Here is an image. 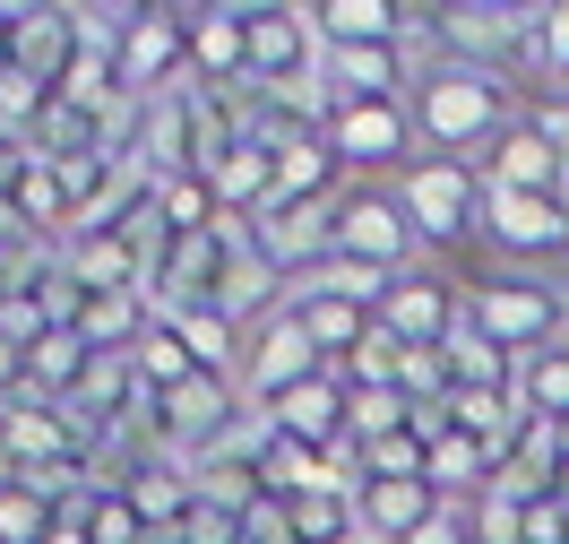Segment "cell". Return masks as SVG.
Listing matches in <instances>:
<instances>
[{
	"mask_svg": "<svg viewBox=\"0 0 569 544\" xmlns=\"http://www.w3.org/2000/svg\"><path fill=\"white\" fill-rule=\"evenodd\" d=\"M475 243L500 268H535L543 277V259H569V190H492Z\"/></svg>",
	"mask_w": 569,
	"mask_h": 544,
	"instance_id": "obj_4",
	"label": "cell"
},
{
	"mask_svg": "<svg viewBox=\"0 0 569 544\" xmlns=\"http://www.w3.org/2000/svg\"><path fill=\"white\" fill-rule=\"evenodd\" d=\"M208 190H216V208H224V217H259V208L277 199V156L242 139V147H233V156L208 174Z\"/></svg>",
	"mask_w": 569,
	"mask_h": 544,
	"instance_id": "obj_19",
	"label": "cell"
},
{
	"mask_svg": "<svg viewBox=\"0 0 569 544\" xmlns=\"http://www.w3.org/2000/svg\"><path fill=\"white\" fill-rule=\"evenodd\" d=\"M328 70V43L311 27V9H250V87L284 96V87H311Z\"/></svg>",
	"mask_w": 569,
	"mask_h": 544,
	"instance_id": "obj_9",
	"label": "cell"
},
{
	"mask_svg": "<svg viewBox=\"0 0 569 544\" xmlns=\"http://www.w3.org/2000/svg\"><path fill=\"white\" fill-rule=\"evenodd\" d=\"M328 52H371V43H415V18L397 0H320L311 9Z\"/></svg>",
	"mask_w": 569,
	"mask_h": 544,
	"instance_id": "obj_16",
	"label": "cell"
},
{
	"mask_svg": "<svg viewBox=\"0 0 569 544\" xmlns=\"http://www.w3.org/2000/svg\"><path fill=\"white\" fill-rule=\"evenodd\" d=\"M0 303H9V286H0Z\"/></svg>",
	"mask_w": 569,
	"mask_h": 544,
	"instance_id": "obj_30",
	"label": "cell"
},
{
	"mask_svg": "<svg viewBox=\"0 0 569 544\" xmlns=\"http://www.w3.org/2000/svg\"><path fill=\"white\" fill-rule=\"evenodd\" d=\"M121 493H130V510L147 518V536L173 544L181 527H190V510H199V475L181 467V458H164V449H147L139 467L121 475Z\"/></svg>",
	"mask_w": 569,
	"mask_h": 544,
	"instance_id": "obj_14",
	"label": "cell"
},
{
	"mask_svg": "<svg viewBox=\"0 0 569 544\" xmlns=\"http://www.w3.org/2000/svg\"><path fill=\"white\" fill-rule=\"evenodd\" d=\"M78 527H87L96 544H156V536H147V518L130 510V493H121V484H96V502L78 510Z\"/></svg>",
	"mask_w": 569,
	"mask_h": 544,
	"instance_id": "obj_26",
	"label": "cell"
},
{
	"mask_svg": "<svg viewBox=\"0 0 569 544\" xmlns=\"http://www.w3.org/2000/svg\"><path fill=\"white\" fill-rule=\"evenodd\" d=\"M0 424H9V398H0Z\"/></svg>",
	"mask_w": 569,
	"mask_h": 544,
	"instance_id": "obj_29",
	"label": "cell"
},
{
	"mask_svg": "<svg viewBox=\"0 0 569 544\" xmlns=\"http://www.w3.org/2000/svg\"><path fill=\"white\" fill-rule=\"evenodd\" d=\"M380 328H389L397 346H449V337L466 328V286L449 277V268L415 259V268L389 286V303H380Z\"/></svg>",
	"mask_w": 569,
	"mask_h": 544,
	"instance_id": "obj_10",
	"label": "cell"
},
{
	"mask_svg": "<svg viewBox=\"0 0 569 544\" xmlns=\"http://www.w3.org/2000/svg\"><path fill=\"white\" fill-rule=\"evenodd\" d=\"M268 424H277L284 441H302V449H320V458H337L346 449V424H355V380L346 372H320V380H302L293 398H277L268 406Z\"/></svg>",
	"mask_w": 569,
	"mask_h": 544,
	"instance_id": "obj_13",
	"label": "cell"
},
{
	"mask_svg": "<svg viewBox=\"0 0 569 544\" xmlns=\"http://www.w3.org/2000/svg\"><path fill=\"white\" fill-rule=\"evenodd\" d=\"M440 355H449V380H458V389H509V398H518V363L500 355L483 328H458Z\"/></svg>",
	"mask_w": 569,
	"mask_h": 544,
	"instance_id": "obj_23",
	"label": "cell"
},
{
	"mask_svg": "<svg viewBox=\"0 0 569 544\" xmlns=\"http://www.w3.org/2000/svg\"><path fill=\"white\" fill-rule=\"evenodd\" d=\"M527 61H535V78H543V96H561V87H569V0H561V9H535Z\"/></svg>",
	"mask_w": 569,
	"mask_h": 544,
	"instance_id": "obj_25",
	"label": "cell"
},
{
	"mask_svg": "<svg viewBox=\"0 0 569 544\" xmlns=\"http://www.w3.org/2000/svg\"><path fill=\"white\" fill-rule=\"evenodd\" d=\"M431 484H362V544H415L431 527Z\"/></svg>",
	"mask_w": 569,
	"mask_h": 544,
	"instance_id": "obj_18",
	"label": "cell"
},
{
	"mask_svg": "<svg viewBox=\"0 0 569 544\" xmlns=\"http://www.w3.org/2000/svg\"><path fill=\"white\" fill-rule=\"evenodd\" d=\"M527 27H535V9H440L431 18V52L466 61V70H518L527 61Z\"/></svg>",
	"mask_w": 569,
	"mask_h": 544,
	"instance_id": "obj_11",
	"label": "cell"
},
{
	"mask_svg": "<svg viewBox=\"0 0 569 544\" xmlns=\"http://www.w3.org/2000/svg\"><path fill=\"white\" fill-rule=\"evenodd\" d=\"M466 328H483L509 363L569 346V277H535V268H492L466 286Z\"/></svg>",
	"mask_w": 569,
	"mask_h": 544,
	"instance_id": "obj_2",
	"label": "cell"
},
{
	"mask_svg": "<svg viewBox=\"0 0 569 544\" xmlns=\"http://www.w3.org/2000/svg\"><path fill=\"white\" fill-rule=\"evenodd\" d=\"M337 251L362 259V268H389V277H406V268L423 259V243H415V217H406V199H397V190L355 181V190L337 199Z\"/></svg>",
	"mask_w": 569,
	"mask_h": 544,
	"instance_id": "obj_5",
	"label": "cell"
},
{
	"mask_svg": "<svg viewBox=\"0 0 569 544\" xmlns=\"http://www.w3.org/2000/svg\"><path fill=\"white\" fill-rule=\"evenodd\" d=\"M112 61H121V96H139V105L190 87V27H181V9H130Z\"/></svg>",
	"mask_w": 569,
	"mask_h": 544,
	"instance_id": "obj_8",
	"label": "cell"
},
{
	"mask_svg": "<svg viewBox=\"0 0 569 544\" xmlns=\"http://www.w3.org/2000/svg\"><path fill=\"white\" fill-rule=\"evenodd\" d=\"M78 52H87V27H78V9H18V70H27V78L61 87Z\"/></svg>",
	"mask_w": 569,
	"mask_h": 544,
	"instance_id": "obj_17",
	"label": "cell"
},
{
	"mask_svg": "<svg viewBox=\"0 0 569 544\" xmlns=\"http://www.w3.org/2000/svg\"><path fill=\"white\" fill-rule=\"evenodd\" d=\"M293 320L311 328V346H320L328 363H355V346L380 328V311H362V303H337V294H320V303H284Z\"/></svg>",
	"mask_w": 569,
	"mask_h": 544,
	"instance_id": "obj_20",
	"label": "cell"
},
{
	"mask_svg": "<svg viewBox=\"0 0 569 544\" xmlns=\"http://www.w3.org/2000/svg\"><path fill=\"white\" fill-rule=\"evenodd\" d=\"M483 181H492V190H569V156L518 112L492 139V156H483Z\"/></svg>",
	"mask_w": 569,
	"mask_h": 544,
	"instance_id": "obj_15",
	"label": "cell"
},
{
	"mask_svg": "<svg viewBox=\"0 0 569 544\" xmlns=\"http://www.w3.org/2000/svg\"><path fill=\"white\" fill-rule=\"evenodd\" d=\"M328 147H337V165L346 174H406L415 165V105L397 96V105H328V130H320Z\"/></svg>",
	"mask_w": 569,
	"mask_h": 544,
	"instance_id": "obj_7",
	"label": "cell"
},
{
	"mask_svg": "<svg viewBox=\"0 0 569 544\" xmlns=\"http://www.w3.org/2000/svg\"><path fill=\"white\" fill-rule=\"evenodd\" d=\"M181 27H190V87L259 96L250 87V9H181Z\"/></svg>",
	"mask_w": 569,
	"mask_h": 544,
	"instance_id": "obj_12",
	"label": "cell"
},
{
	"mask_svg": "<svg viewBox=\"0 0 569 544\" xmlns=\"http://www.w3.org/2000/svg\"><path fill=\"white\" fill-rule=\"evenodd\" d=\"M527 544H569V502H561V493L527 502Z\"/></svg>",
	"mask_w": 569,
	"mask_h": 544,
	"instance_id": "obj_28",
	"label": "cell"
},
{
	"mask_svg": "<svg viewBox=\"0 0 569 544\" xmlns=\"http://www.w3.org/2000/svg\"><path fill=\"white\" fill-rule=\"evenodd\" d=\"M130 372H139V389H147V398H164V389H181V380H190L199 363H190V346L173 337V320H156L139 346H130Z\"/></svg>",
	"mask_w": 569,
	"mask_h": 544,
	"instance_id": "obj_24",
	"label": "cell"
},
{
	"mask_svg": "<svg viewBox=\"0 0 569 544\" xmlns=\"http://www.w3.org/2000/svg\"><path fill=\"white\" fill-rule=\"evenodd\" d=\"M320 372H337V363L311 346V328L293 320V311H277V320L250 328V346H242V406H250V415H268L277 398H293V389L320 380Z\"/></svg>",
	"mask_w": 569,
	"mask_h": 544,
	"instance_id": "obj_6",
	"label": "cell"
},
{
	"mask_svg": "<svg viewBox=\"0 0 569 544\" xmlns=\"http://www.w3.org/2000/svg\"><path fill=\"white\" fill-rule=\"evenodd\" d=\"M518 406L535 424H569V346H543L518 363Z\"/></svg>",
	"mask_w": 569,
	"mask_h": 544,
	"instance_id": "obj_22",
	"label": "cell"
},
{
	"mask_svg": "<svg viewBox=\"0 0 569 544\" xmlns=\"http://www.w3.org/2000/svg\"><path fill=\"white\" fill-rule=\"evenodd\" d=\"M415 139L431 147V156H492V139L518 121V87H509V70H466V61H423V78H415Z\"/></svg>",
	"mask_w": 569,
	"mask_h": 544,
	"instance_id": "obj_1",
	"label": "cell"
},
{
	"mask_svg": "<svg viewBox=\"0 0 569 544\" xmlns=\"http://www.w3.org/2000/svg\"><path fill=\"white\" fill-rule=\"evenodd\" d=\"M397 199H406V217H415V243L423 251H458L483 234V199H492V181L475 156H415L406 174H397Z\"/></svg>",
	"mask_w": 569,
	"mask_h": 544,
	"instance_id": "obj_3",
	"label": "cell"
},
{
	"mask_svg": "<svg viewBox=\"0 0 569 544\" xmlns=\"http://www.w3.org/2000/svg\"><path fill=\"white\" fill-rule=\"evenodd\" d=\"M52 527H61V510L43 493H27V484L0 493V544H52Z\"/></svg>",
	"mask_w": 569,
	"mask_h": 544,
	"instance_id": "obj_27",
	"label": "cell"
},
{
	"mask_svg": "<svg viewBox=\"0 0 569 544\" xmlns=\"http://www.w3.org/2000/svg\"><path fill=\"white\" fill-rule=\"evenodd\" d=\"M173 337L181 346H190V363H199V372H224V380H242V328L233 320H216V311H173Z\"/></svg>",
	"mask_w": 569,
	"mask_h": 544,
	"instance_id": "obj_21",
	"label": "cell"
}]
</instances>
